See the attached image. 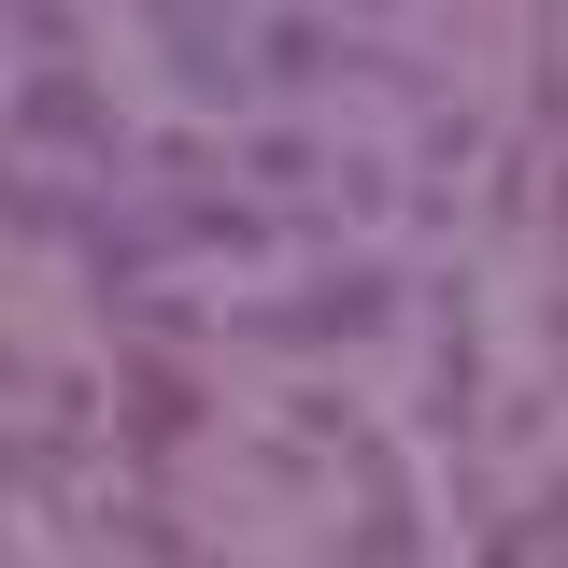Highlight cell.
<instances>
[{
  "mask_svg": "<svg viewBox=\"0 0 568 568\" xmlns=\"http://www.w3.org/2000/svg\"><path fill=\"white\" fill-rule=\"evenodd\" d=\"M29 129L43 142H100V100H85V85H29Z\"/></svg>",
  "mask_w": 568,
  "mask_h": 568,
  "instance_id": "cell-1",
  "label": "cell"
}]
</instances>
